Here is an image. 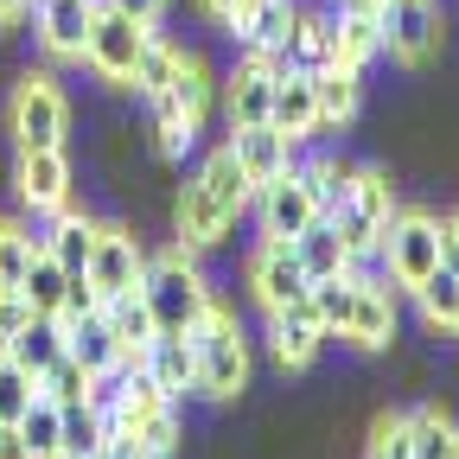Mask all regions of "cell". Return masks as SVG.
I'll return each mask as SVG.
<instances>
[{"mask_svg":"<svg viewBox=\"0 0 459 459\" xmlns=\"http://www.w3.org/2000/svg\"><path fill=\"white\" fill-rule=\"evenodd\" d=\"M313 313H319L325 338H351V344H364V351H383V344L395 338V300L377 281H364V274L319 281L313 287Z\"/></svg>","mask_w":459,"mask_h":459,"instance_id":"1","label":"cell"},{"mask_svg":"<svg viewBox=\"0 0 459 459\" xmlns=\"http://www.w3.org/2000/svg\"><path fill=\"white\" fill-rule=\"evenodd\" d=\"M141 294H147V307H153V325H160V332H192V325L211 313V281L198 274V262H192V249H186V243H179V249L147 255Z\"/></svg>","mask_w":459,"mask_h":459,"instance_id":"2","label":"cell"},{"mask_svg":"<svg viewBox=\"0 0 459 459\" xmlns=\"http://www.w3.org/2000/svg\"><path fill=\"white\" fill-rule=\"evenodd\" d=\"M186 338H192V389H198V395L230 402L237 389H249V344H243V325L230 319L217 300H211V313H204Z\"/></svg>","mask_w":459,"mask_h":459,"instance_id":"3","label":"cell"},{"mask_svg":"<svg viewBox=\"0 0 459 459\" xmlns=\"http://www.w3.org/2000/svg\"><path fill=\"white\" fill-rule=\"evenodd\" d=\"M377 255H383L389 281L415 294V287L440 268V223H434V211H395L383 223V237H377Z\"/></svg>","mask_w":459,"mask_h":459,"instance_id":"4","label":"cell"},{"mask_svg":"<svg viewBox=\"0 0 459 459\" xmlns=\"http://www.w3.org/2000/svg\"><path fill=\"white\" fill-rule=\"evenodd\" d=\"M153 39V26L128 20L122 7H96L90 20V39H83V65L108 83H134V65H141V45Z\"/></svg>","mask_w":459,"mask_h":459,"instance_id":"5","label":"cell"},{"mask_svg":"<svg viewBox=\"0 0 459 459\" xmlns=\"http://www.w3.org/2000/svg\"><path fill=\"white\" fill-rule=\"evenodd\" d=\"M7 128H13L20 147H57V141H65V128H71L65 90H57L45 71H32V77L13 90V102H7Z\"/></svg>","mask_w":459,"mask_h":459,"instance_id":"6","label":"cell"},{"mask_svg":"<svg viewBox=\"0 0 459 459\" xmlns=\"http://www.w3.org/2000/svg\"><path fill=\"white\" fill-rule=\"evenodd\" d=\"M249 294H255V307H262V313H287V307L313 300V281H307V268H300L294 243L268 237V243L249 255Z\"/></svg>","mask_w":459,"mask_h":459,"instance_id":"7","label":"cell"},{"mask_svg":"<svg viewBox=\"0 0 459 459\" xmlns=\"http://www.w3.org/2000/svg\"><path fill=\"white\" fill-rule=\"evenodd\" d=\"M83 274L96 281L102 300H108V294H134L141 274H147V255H141V243H134V230L96 223V249H90V268H83Z\"/></svg>","mask_w":459,"mask_h":459,"instance_id":"8","label":"cell"},{"mask_svg":"<svg viewBox=\"0 0 459 459\" xmlns=\"http://www.w3.org/2000/svg\"><path fill=\"white\" fill-rule=\"evenodd\" d=\"M13 192H20L26 211H57V204H71V160H65V147H20Z\"/></svg>","mask_w":459,"mask_h":459,"instance_id":"9","label":"cell"},{"mask_svg":"<svg viewBox=\"0 0 459 459\" xmlns=\"http://www.w3.org/2000/svg\"><path fill=\"white\" fill-rule=\"evenodd\" d=\"M440 39V13L434 0H383V51L395 65H421Z\"/></svg>","mask_w":459,"mask_h":459,"instance_id":"10","label":"cell"},{"mask_svg":"<svg viewBox=\"0 0 459 459\" xmlns=\"http://www.w3.org/2000/svg\"><path fill=\"white\" fill-rule=\"evenodd\" d=\"M255 198H262V237H281V243H294L300 230L319 217V204H313V186L300 179L294 166H287L281 179H268Z\"/></svg>","mask_w":459,"mask_h":459,"instance_id":"11","label":"cell"},{"mask_svg":"<svg viewBox=\"0 0 459 459\" xmlns=\"http://www.w3.org/2000/svg\"><path fill=\"white\" fill-rule=\"evenodd\" d=\"M268 344H274V364L281 370H307L319 358V344H325V325H319L313 300L287 307V313H268Z\"/></svg>","mask_w":459,"mask_h":459,"instance_id":"12","label":"cell"},{"mask_svg":"<svg viewBox=\"0 0 459 459\" xmlns=\"http://www.w3.org/2000/svg\"><path fill=\"white\" fill-rule=\"evenodd\" d=\"M268 108H274V71L262 51H249L223 90V115H230V128H255V122H268Z\"/></svg>","mask_w":459,"mask_h":459,"instance_id":"13","label":"cell"},{"mask_svg":"<svg viewBox=\"0 0 459 459\" xmlns=\"http://www.w3.org/2000/svg\"><path fill=\"white\" fill-rule=\"evenodd\" d=\"M172 223H179V243H186V249H211V243H223V230L237 223V211H230L204 179H192V186L179 192V211H172Z\"/></svg>","mask_w":459,"mask_h":459,"instance_id":"14","label":"cell"},{"mask_svg":"<svg viewBox=\"0 0 459 459\" xmlns=\"http://www.w3.org/2000/svg\"><path fill=\"white\" fill-rule=\"evenodd\" d=\"M230 153H237V166L249 172V186L262 192L268 179H281V172H287L294 141H287L274 122H255V128H230Z\"/></svg>","mask_w":459,"mask_h":459,"instance_id":"15","label":"cell"},{"mask_svg":"<svg viewBox=\"0 0 459 459\" xmlns=\"http://www.w3.org/2000/svg\"><path fill=\"white\" fill-rule=\"evenodd\" d=\"M268 122L287 134V141H307V134H319V102H313V71H287V77H274V108H268Z\"/></svg>","mask_w":459,"mask_h":459,"instance_id":"16","label":"cell"},{"mask_svg":"<svg viewBox=\"0 0 459 459\" xmlns=\"http://www.w3.org/2000/svg\"><path fill=\"white\" fill-rule=\"evenodd\" d=\"M32 13H39V39H45V51H51V57H83L90 20H96L90 0H39Z\"/></svg>","mask_w":459,"mask_h":459,"instance_id":"17","label":"cell"},{"mask_svg":"<svg viewBox=\"0 0 459 459\" xmlns=\"http://www.w3.org/2000/svg\"><path fill=\"white\" fill-rule=\"evenodd\" d=\"M294 255H300V268H307V281L319 287V281H344V274H358V255L338 243V230L325 223V217H313L300 237H294Z\"/></svg>","mask_w":459,"mask_h":459,"instance_id":"18","label":"cell"},{"mask_svg":"<svg viewBox=\"0 0 459 459\" xmlns=\"http://www.w3.org/2000/svg\"><path fill=\"white\" fill-rule=\"evenodd\" d=\"M65 351H71V358H77V364H83L90 377H102V370H122V364H134V358L122 351V344H115V332H108L102 307L65 325Z\"/></svg>","mask_w":459,"mask_h":459,"instance_id":"19","label":"cell"},{"mask_svg":"<svg viewBox=\"0 0 459 459\" xmlns=\"http://www.w3.org/2000/svg\"><path fill=\"white\" fill-rule=\"evenodd\" d=\"M223 26L237 32L249 51H274L287 39V26H294V0H237Z\"/></svg>","mask_w":459,"mask_h":459,"instance_id":"20","label":"cell"},{"mask_svg":"<svg viewBox=\"0 0 459 459\" xmlns=\"http://www.w3.org/2000/svg\"><path fill=\"white\" fill-rule=\"evenodd\" d=\"M332 32H338V65L364 71L370 57L383 51V7H358V0H344V13L332 20Z\"/></svg>","mask_w":459,"mask_h":459,"instance_id":"21","label":"cell"},{"mask_svg":"<svg viewBox=\"0 0 459 459\" xmlns=\"http://www.w3.org/2000/svg\"><path fill=\"white\" fill-rule=\"evenodd\" d=\"M102 319H108V332H115V344L141 364V351L160 338V325H153V307H147V294L134 287V294H108L102 300Z\"/></svg>","mask_w":459,"mask_h":459,"instance_id":"22","label":"cell"},{"mask_svg":"<svg viewBox=\"0 0 459 459\" xmlns=\"http://www.w3.org/2000/svg\"><path fill=\"white\" fill-rule=\"evenodd\" d=\"M141 370L160 383V395L179 402V395L192 389V338H186V332H160L147 351H141Z\"/></svg>","mask_w":459,"mask_h":459,"instance_id":"23","label":"cell"},{"mask_svg":"<svg viewBox=\"0 0 459 459\" xmlns=\"http://www.w3.org/2000/svg\"><path fill=\"white\" fill-rule=\"evenodd\" d=\"M65 274H83L90 268V249H96V223L90 217H77L71 204H57V223H51V237H32Z\"/></svg>","mask_w":459,"mask_h":459,"instance_id":"24","label":"cell"},{"mask_svg":"<svg viewBox=\"0 0 459 459\" xmlns=\"http://www.w3.org/2000/svg\"><path fill=\"white\" fill-rule=\"evenodd\" d=\"M7 358L32 377H45L57 358H65V319H51V313H32V325L20 338H7Z\"/></svg>","mask_w":459,"mask_h":459,"instance_id":"25","label":"cell"},{"mask_svg":"<svg viewBox=\"0 0 459 459\" xmlns=\"http://www.w3.org/2000/svg\"><path fill=\"white\" fill-rule=\"evenodd\" d=\"M358 77H364V71H351V65H325V71H313L319 128H344V122L358 115Z\"/></svg>","mask_w":459,"mask_h":459,"instance_id":"26","label":"cell"},{"mask_svg":"<svg viewBox=\"0 0 459 459\" xmlns=\"http://www.w3.org/2000/svg\"><path fill=\"white\" fill-rule=\"evenodd\" d=\"M115 434H108V415L90 409V402H77V409H65V440H57V459H108Z\"/></svg>","mask_w":459,"mask_h":459,"instance_id":"27","label":"cell"},{"mask_svg":"<svg viewBox=\"0 0 459 459\" xmlns=\"http://www.w3.org/2000/svg\"><path fill=\"white\" fill-rule=\"evenodd\" d=\"M166 96L179 102V115H186L192 128H204V115H211V71H204V57L179 51V65H172V83H166Z\"/></svg>","mask_w":459,"mask_h":459,"instance_id":"28","label":"cell"},{"mask_svg":"<svg viewBox=\"0 0 459 459\" xmlns=\"http://www.w3.org/2000/svg\"><path fill=\"white\" fill-rule=\"evenodd\" d=\"M344 204H351L370 230H383V223L395 217V186H389V172H383V166H358V172H351V198H344Z\"/></svg>","mask_w":459,"mask_h":459,"instance_id":"29","label":"cell"},{"mask_svg":"<svg viewBox=\"0 0 459 459\" xmlns=\"http://www.w3.org/2000/svg\"><path fill=\"white\" fill-rule=\"evenodd\" d=\"M20 440L32 446V459H57V440H65V409H57L51 395H32V409L13 421Z\"/></svg>","mask_w":459,"mask_h":459,"instance_id":"30","label":"cell"},{"mask_svg":"<svg viewBox=\"0 0 459 459\" xmlns=\"http://www.w3.org/2000/svg\"><path fill=\"white\" fill-rule=\"evenodd\" d=\"M65 268H57L45 249H32V262H26V274H20V294L32 300V313H57V307H65Z\"/></svg>","mask_w":459,"mask_h":459,"instance_id":"31","label":"cell"},{"mask_svg":"<svg viewBox=\"0 0 459 459\" xmlns=\"http://www.w3.org/2000/svg\"><path fill=\"white\" fill-rule=\"evenodd\" d=\"M198 179H204V186H211V192H217V198H223L230 211H243V204L255 198V186H249V172L237 166V153H230V141H223V147H217V153L204 160V172H198Z\"/></svg>","mask_w":459,"mask_h":459,"instance_id":"32","label":"cell"},{"mask_svg":"<svg viewBox=\"0 0 459 459\" xmlns=\"http://www.w3.org/2000/svg\"><path fill=\"white\" fill-rule=\"evenodd\" d=\"M147 108H153V134H160V153H166V160H186V153H192V141H198V128H192L186 115H179V102H172L166 90H153V96H147Z\"/></svg>","mask_w":459,"mask_h":459,"instance_id":"33","label":"cell"},{"mask_svg":"<svg viewBox=\"0 0 459 459\" xmlns=\"http://www.w3.org/2000/svg\"><path fill=\"white\" fill-rule=\"evenodd\" d=\"M453 440H459V428L446 421V409H434V402L409 415V446H415V459H446Z\"/></svg>","mask_w":459,"mask_h":459,"instance_id":"34","label":"cell"},{"mask_svg":"<svg viewBox=\"0 0 459 459\" xmlns=\"http://www.w3.org/2000/svg\"><path fill=\"white\" fill-rule=\"evenodd\" d=\"M415 307H421L428 325H453V313H459V274H453V268H434V274L415 287Z\"/></svg>","mask_w":459,"mask_h":459,"instance_id":"35","label":"cell"},{"mask_svg":"<svg viewBox=\"0 0 459 459\" xmlns=\"http://www.w3.org/2000/svg\"><path fill=\"white\" fill-rule=\"evenodd\" d=\"M39 395H51L57 409H77V402H90V370L65 351V358H57V364L39 377Z\"/></svg>","mask_w":459,"mask_h":459,"instance_id":"36","label":"cell"},{"mask_svg":"<svg viewBox=\"0 0 459 459\" xmlns=\"http://www.w3.org/2000/svg\"><path fill=\"white\" fill-rule=\"evenodd\" d=\"M32 249H39V243H32V230H26L20 217H0V287H20Z\"/></svg>","mask_w":459,"mask_h":459,"instance_id":"37","label":"cell"},{"mask_svg":"<svg viewBox=\"0 0 459 459\" xmlns=\"http://www.w3.org/2000/svg\"><path fill=\"white\" fill-rule=\"evenodd\" d=\"M172 65H179V45H166L160 32L141 45V65H134V90L141 96H153V90H166L172 83Z\"/></svg>","mask_w":459,"mask_h":459,"instance_id":"38","label":"cell"},{"mask_svg":"<svg viewBox=\"0 0 459 459\" xmlns=\"http://www.w3.org/2000/svg\"><path fill=\"white\" fill-rule=\"evenodd\" d=\"M32 395H39V377L20 370L7 351H0V421H20V415L32 409Z\"/></svg>","mask_w":459,"mask_h":459,"instance_id":"39","label":"cell"},{"mask_svg":"<svg viewBox=\"0 0 459 459\" xmlns=\"http://www.w3.org/2000/svg\"><path fill=\"white\" fill-rule=\"evenodd\" d=\"M370 459H415V446H409V415H377V428H370Z\"/></svg>","mask_w":459,"mask_h":459,"instance_id":"40","label":"cell"},{"mask_svg":"<svg viewBox=\"0 0 459 459\" xmlns=\"http://www.w3.org/2000/svg\"><path fill=\"white\" fill-rule=\"evenodd\" d=\"M32 325V300L20 287H0V351H7V338H20Z\"/></svg>","mask_w":459,"mask_h":459,"instance_id":"41","label":"cell"},{"mask_svg":"<svg viewBox=\"0 0 459 459\" xmlns=\"http://www.w3.org/2000/svg\"><path fill=\"white\" fill-rule=\"evenodd\" d=\"M434 223H440V268L459 274V211H446V217H434Z\"/></svg>","mask_w":459,"mask_h":459,"instance_id":"42","label":"cell"},{"mask_svg":"<svg viewBox=\"0 0 459 459\" xmlns=\"http://www.w3.org/2000/svg\"><path fill=\"white\" fill-rule=\"evenodd\" d=\"M108 7H122V13H128V20H141V26H160L166 0H108Z\"/></svg>","mask_w":459,"mask_h":459,"instance_id":"43","label":"cell"},{"mask_svg":"<svg viewBox=\"0 0 459 459\" xmlns=\"http://www.w3.org/2000/svg\"><path fill=\"white\" fill-rule=\"evenodd\" d=\"M0 459H32V446L20 440V428H13V421H0Z\"/></svg>","mask_w":459,"mask_h":459,"instance_id":"44","label":"cell"},{"mask_svg":"<svg viewBox=\"0 0 459 459\" xmlns=\"http://www.w3.org/2000/svg\"><path fill=\"white\" fill-rule=\"evenodd\" d=\"M32 13V0H0V26H20Z\"/></svg>","mask_w":459,"mask_h":459,"instance_id":"45","label":"cell"},{"mask_svg":"<svg viewBox=\"0 0 459 459\" xmlns=\"http://www.w3.org/2000/svg\"><path fill=\"white\" fill-rule=\"evenodd\" d=\"M198 7H204L211 20H230V7H237V0H198Z\"/></svg>","mask_w":459,"mask_h":459,"instance_id":"46","label":"cell"},{"mask_svg":"<svg viewBox=\"0 0 459 459\" xmlns=\"http://www.w3.org/2000/svg\"><path fill=\"white\" fill-rule=\"evenodd\" d=\"M358 7H383V0H358Z\"/></svg>","mask_w":459,"mask_h":459,"instance_id":"47","label":"cell"},{"mask_svg":"<svg viewBox=\"0 0 459 459\" xmlns=\"http://www.w3.org/2000/svg\"><path fill=\"white\" fill-rule=\"evenodd\" d=\"M446 332H459V313H453V325H446Z\"/></svg>","mask_w":459,"mask_h":459,"instance_id":"48","label":"cell"},{"mask_svg":"<svg viewBox=\"0 0 459 459\" xmlns=\"http://www.w3.org/2000/svg\"><path fill=\"white\" fill-rule=\"evenodd\" d=\"M446 459H459V440H453V453H446Z\"/></svg>","mask_w":459,"mask_h":459,"instance_id":"49","label":"cell"},{"mask_svg":"<svg viewBox=\"0 0 459 459\" xmlns=\"http://www.w3.org/2000/svg\"><path fill=\"white\" fill-rule=\"evenodd\" d=\"M90 7H108V0H90Z\"/></svg>","mask_w":459,"mask_h":459,"instance_id":"50","label":"cell"},{"mask_svg":"<svg viewBox=\"0 0 459 459\" xmlns=\"http://www.w3.org/2000/svg\"><path fill=\"white\" fill-rule=\"evenodd\" d=\"M32 7H39V0H32Z\"/></svg>","mask_w":459,"mask_h":459,"instance_id":"51","label":"cell"}]
</instances>
